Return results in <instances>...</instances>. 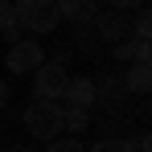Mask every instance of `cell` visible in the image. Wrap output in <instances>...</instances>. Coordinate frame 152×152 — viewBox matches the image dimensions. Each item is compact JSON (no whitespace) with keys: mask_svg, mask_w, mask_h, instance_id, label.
I'll return each instance as SVG.
<instances>
[{"mask_svg":"<svg viewBox=\"0 0 152 152\" xmlns=\"http://www.w3.org/2000/svg\"><path fill=\"white\" fill-rule=\"evenodd\" d=\"M21 124L33 140H58L62 136V103H50V99H33L25 107V115H21Z\"/></svg>","mask_w":152,"mask_h":152,"instance_id":"cell-1","label":"cell"},{"mask_svg":"<svg viewBox=\"0 0 152 152\" xmlns=\"http://www.w3.org/2000/svg\"><path fill=\"white\" fill-rule=\"evenodd\" d=\"M12 12H17V25L29 33H53L62 25L53 0H12Z\"/></svg>","mask_w":152,"mask_h":152,"instance_id":"cell-2","label":"cell"},{"mask_svg":"<svg viewBox=\"0 0 152 152\" xmlns=\"http://www.w3.org/2000/svg\"><path fill=\"white\" fill-rule=\"evenodd\" d=\"M41 62H45V45H41L37 37H21V41H12L8 53H4V66H8L12 74H33Z\"/></svg>","mask_w":152,"mask_h":152,"instance_id":"cell-3","label":"cell"},{"mask_svg":"<svg viewBox=\"0 0 152 152\" xmlns=\"http://www.w3.org/2000/svg\"><path fill=\"white\" fill-rule=\"evenodd\" d=\"M66 66H58V62H41L37 70H33V99H50V103H62V91H66Z\"/></svg>","mask_w":152,"mask_h":152,"instance_id":"cell-4","label":"cell"},{"mask_svg":"<svg viewBox=\"0 0 152 152\" xmlns=\"http://www.w3.org/2000/svg\"><path fill=\"white\" fill-rule=\"evenodd\" d=\"M127 99V86L124 78L115 74H95V107H107V111H119Z\"/></svg>","mask_w":152,"mask_h":152,"instance_id":"cell-5","label":"cell"},{"mask_svg":"<svg viewBox=\"0 0 152 152\" xmlns=\"http://www.w3.org/2000/svg\"><path fill=\"white\" fill-rule=\"evenodd\" d=\"M62 103H66V107H86V111H95V78L70 74L66 78V91H62Z\"/></svg>","mask_w":152,"mask_h":152,"instance_id":"cell-6","label":"cell"},{"mask_svg":"<svg viewBox=\"0 0 152 152\" xmlns=\"http://www.w3.org/2000/svg\"><path fill=\"white\" fill-rule=\"evenodd\" d=\"M95 29H99V37L103 41H124V37H132V25H127V17L124 12H115V8H107V12H99L95 17Z\"/></svg>","mask_w":152,"mask_h":152,"instance_id":"cell-7","label":"cell"},{"mask_svg":"<svg viewBox=\"0 0 152 152\" xmlns=\"http://www.w3.org/2000/svg\"><path fill=\"white\" fill-rule=\"evenodd\" d=\"M53 8L62 21H74V25H86L99 17V0H53Z\"/></svg>","mask_w":152,"mask_h":152,"instance_id":"cell-8","label":"cell"},{"mask_svg":"<svg viewBox=\"0 0 152 152\" xmlns=\"http://www.w3.org/2000/svg\"><path fill=\"white\" fill-rule=\"evenodd\" d=\"M91 124H95V115L86 107H66L62 103V136H82Z\"/></svg>","mask_w":152,"mask_h":152,"instance_id":"cell-9","label":"cell"},{"mask_svg":"<svg viewBox=\"0 0 152 152\" xmlns=\"http://www.w3.org/2000/svg\"><path fill=\"white\" fill-rule=\"evenodd\" d=\"M124 86H127V95H152V66L132 62L124 74Z\"/></svg>","mask_w":152,"mask_h":152,"instance_id":"cell-10","label":"cell"},{"mask_svg":"<svg viewBox=\"0 0 152 152\" xmlns=\"http://www.w3.org/2000/svg\"><path fill=\"white\" fill-rule=\"evenodd\" d=\"M127 25H132V37H136V41H152V8H148V4L136 8Z\"/></svg>","mask_w":152,"mask_h":152,"instance_id":"cell-11","label":"cell"},{"mask_svg":"<svg viewBox=\"0 0 152 152\" xmlns=\"http://www.w3.org/2000/svg\"><path fill=\"white\" fill-rule=\"evenodd\" d=\"M0 33L12 41H21V25H17V12H12V0H0Z\"/></svg>","mask_w":152,"mask_h":152,"instance_id":"cell-12","label":"cell"},{"mask_svg":"<svg viewBox=\"0 0 152 152\" xmlns=\"http://www.w3.org/2000/svg\"><path fill=\"white\" fill-rule=\"evenodd\" d=\"M91 152H136V140H127V136H103L99 144H91Z\"/></svg>","mask_w":152,"mask_h":152,"instance_id":"cell-13","label":"cell"},{"mask_svg":"<svg viewBox=\"0 0 152 152\" xmlns=\"http://www.w3.org/2000/svg\"><path fill=\"white\" fill-rule=\"evenodd\" d=\"M45 152H86V148H82V140H78V136H58V140L45 144Z\"/></svg>","mask_w":152,"mask_h":152,"instance_id":"cell-14","label":"cell"},{"mask_svg":"<svg viewBox=\"0 0 152 152\" xmlns=\"http://www.w3.org/2000/svg\"><path fill=\"white\" fill-rule=\"evenodd\" d=\"M132 53H136V37H124V41L111 45V58H115V62H127V66H132Z\"/></svg>","mask_w":152,"mask_h":152,"instance_id":"cell-15","label":"cell"},{"mask_svg":"<svg viewBox=\"0 0 152 152\" xmlns=\"http://www.w3.org/2000/svg\"><path fill=\"white\" fill-rule=\"evenodd\" d=\"M132 62H140V66H152V41H136V53H132Z\"/></svg>","mask_w":152,"mask_h":152,"instance_id":"cell-16","label":"cell"},{"mask_svg":"<svg viewBox=\"0 0 152 152\" xmlns=\"http://www.w3.org/2000/svg\"><path fill=\"white\" fill-rule=\"evenodd\" d=\"M115 12H127V8H144V0H111Z\"/></svg>","mask_w":152,"mask_h":152,"instance_id":"cell-17","label":"cell"},{"mask_svg":"<svg viewBox=\"0 0 152 152\" xmlns=\"http://www.w3.org/2000/svg\"><path fill=\"white\" fill-rule=\"evenodd\" d=\"M8 99H12V91H8V82H4V78H0V111H4V107H8Z\"/></svg>","mask_w":152,"mask_h":152,"instance_id":"cell-18","label":"cell"},{"mask_svg":"<svg viewBox=\"0 0 152 152\" xmlns=\"http://www.w3.org/2000/svg\"><path fill=\"white\" fill-rule=\"evenodd\" d=\"M136 144H140V152H152V132H144V136H140Z\"/></svg>","mask_w":152,"mask_h":152,"instance_id":"cell-19","label":"cell"},{"mask_svg":"<svg viewBox=\"0 0 152 152\" xmlns=\"http://www.w3.org/2000/svg\"><path fill=\"white\" fill-rule=\"evenodd\" d=\"M12 152H33V148H29V144H17V148H12Z\"/></svg>","mask_w":152,"mask_h":152,"instance_id":"cell-20","label":"cell"}]
</instances>
